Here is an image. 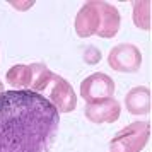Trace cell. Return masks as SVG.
<instances>
[{
    "instance_id": "9c48e42d",
    "label": "cell",
    "mask_w": 152,
    "mask_h": 152,
    "mask_svg": "<svg viewBox=\"0 0 152 152\" xmlns=\"http://www.w3.org/2000/svg\"><path fill=\"white\" fill-rule=\"evenodd\" d=\"M125 106L132 115H149L151 113V91L145 86H138L128 91L125 96Z\"/></svg>"
},
{
    "instance_id": "9a60e30c",
    "label": "cell",
    "mask_w": 152,
    "mask_h": 152,
    "mask_svg": "<svg viewBox=\"0 0 152 152\" xmlns=\"http://www.w3.org/2000/svg\"><path fill=\"white\" fill-rule=\"evenodd\" d=\"M4 92V84H2V80H0V94Z\"/></svg>"
},
{
    "instance_id": "5b68a950",
    "label": "cell",
    "mask_w": 152,
    "mask_h": 152,
    "mask_svg": "<svg viewBox=\"0 0 152 152\" xmlns=\"http://www.w3.org/2000/svg\"><path fill=\"white\" fill-rule=\"evenodd\" d=\"M48 99L50 103L56 108L58 113H70L77 106V96L74 92V87L70 86L63 77H58L53 74V79L50 82Z\"/></svg>"
},
{
    "instance_id": "6da1fadb",
    "label": "cell",
    "mask_w": 152,
    "mask_h": 152,
    "mask_svg": "<svg viewBox=\"0 0 152 152\" xmlns=\"http://www.w3.org/2000/svg\"><path fill=\"white\" fill-rule=\"evenodd\" d=\"M60 128V113L33 91L0 94V152H50Z\"/></svg>"
},
{
    "instance_id": "8992f818",
    "label": "cell",
    "mask_w": 152,
    "mask_h": 152,
    "mask_svg": "<svg viewBox=\"0 0 152 152\" xmlns=\"http://www.w3.org/2000/svg\"><path fill=\"white\" fill-rule=\"evenodd\" d=\"M86 118L96 125H103V123H115L120 113H121V106L115 97L101 101L96 104H86Z\"/></svg>"
},
{
    "instance_id": "52a82bcc",
    "label": "cell",
    "mask_w": 152,
    "mask_h": 152,
    "mask_svg": "<svg viewBox=\"0 0 152 152\" xmlns=\"http://www.w3.org/2000/svg\"><path fill=\"white\" fill-rule=\"evenodd\" d=\"M77 36L80 38H89V36L96 34L97 28H99V12H97V0L84 4L80 10L75 15V22H74Z\"/></svg>"
},
{
    "instance_id": "8fae6325",
    "label": "cell",
    "mask_w": 152,
    "mask_h": 152,
    "mask_svg": "<svg viewBox=\"0 0 152 152\" xmlns=\"http://www.w3.org/2000/svg\"><path fill=\"white\" fill-rule=\"evenodd\" d=\"M7 82L17 91H29L31 86V69L29 65H14L7 72Z\"/></svg>"
},
{
    "instance_id": "30bf717a",
    "label": "cell",
    "mask_w": 152,
    "mask_h": 152,
    "mask_svg": "<svg viewBox=\"0 0 152 152\" xmlns=\"http://www.w3.org/2000/svg\"><path fill=\"white\" fill-rule=\"evenodd\" d=\"M29 69H31V86H29V91L39 94V92L48 89L50 82L53 79V72L45 63H33V65H29Z\"/></svg>"
},
{
    "instance_id": "277c9868",
    "label": "cell",
    "mask_w": 152,
    "mask_h": 152,
    "mask_svg": "<svg viewBox=\"0 0 152 152\" xmlns=\"http://www.w3.org/2000/svg\"><path fill=\"white\" fill-rule=\"evenodd\" d=\"M108 63L113 70L116 72H137L142 65V53L135 45L123 43L118 45L110 51L108 55Z\"/></svg>"
},
{
    "instance_id": "5bb4252c",
    "label": "cell",
    "mask_w": 152,
    "mask_h": 152,
    "mask_svg": "<svg viewBox=\"0 0 152 152\" xmlns=\"http://www.w3.org/2000/svg\"><path fill=\"white\" fill-rule=\"evenodd\" d=\"M10 5L19 10H28L29 7L34 5V0H26V2H17V0H10Z\"/></svg>"
},
{
    "instance_id": "3957f363",
    "label": "cell",
    "mask_w": 152,
    "mask_h": 152,
    "mask_svg": "<svg viewBox=\"0 0 152 152\" xmlns=\"http://www.w3.org/2000/svg\"><path fill=\"white\" fill-rule=\"evenodd\" d=\"M115 80L106 74H92L87 79H84L80 84V96L84 97L86 104H96L106 99H111L115 94Z\"/></svg>"
},
{
    "instance_id": "ba28073f",
    "label": "cell",
    "mask_w": 152,
    "mask_h": 152,
    "mask_svg": "<svg viewBox=\"0 0 152 152\" xmlns=\"http://www.w3.org/2000/svg\"><path fill=\"white\" fill-rule=\"evenodd\" d=\"M97 12H99V28H97L96 36L99 38H115L120 29V12L115 5L106 4V2H97Z\"/></svg>"
},
{
    "instance_id": "4fadbf2b",
    "label": "cell",
    "mask_w": 152,
    "mask_h": 152,
    "mask_svg": "<svg viewBox=\"0 0 152 152\" xmlns=\"http://www.w3.org/2000/svg\"><path fill=\"white\" fill-rule=\"evenodd\" d=\"M101 60V51L94 46H87V50L84 51V62L89 63V65H94Z\"/></svg>"
},
{
    "instance_id": "7c38bea8",
    "label": "cell",
    "mask_w": 152,
    "mask_h": 152,
    "mask_svg": "<svg viewBox=\"0 0 152 152\" xmlns=\"http://www.w3.org/2000/svg\"><path fill=\"white\" fill-rule=\"evenodd\" d=\"M133 22L142 31L151 29V0L133 2Z\"/></svg>"
},
{
    "instance_id": "7a4b0ae2",
    "label": "cell",
    "mask_w": 152,
    "mask_h": 152,
    "mask_svg": "<svg viewBox=\"0 0 152 152\" xmlns=\"http://www.w3.org/2000/svg\"><path fill=\"white\" fill-rule=\"evenodd\" d=\"M151 137L147 121H133L118 132L110 142V152H142Z\"/></svg>"
}]
</instances>
